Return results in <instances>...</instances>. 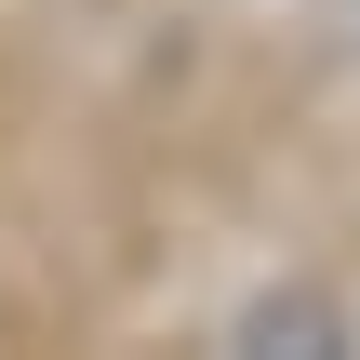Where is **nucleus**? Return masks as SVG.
Instances as JSON below:
<instances>
[{"instance_id":"nucleus-1","label":"nucleus","mask_w":360,"mask_h":360,"mask_svg":"<svg viewBox=\"0 0 360 360\" xmlns=\"http://www.w3.org/2000/svg\"><path fill=\"white\" fill-rule=\"evenodd\" d=\"M227 360H347V321L321 307V294H267L254 321H240V347Z\"/></svg>"}]
</instances>
